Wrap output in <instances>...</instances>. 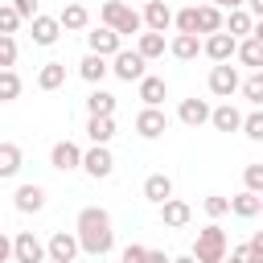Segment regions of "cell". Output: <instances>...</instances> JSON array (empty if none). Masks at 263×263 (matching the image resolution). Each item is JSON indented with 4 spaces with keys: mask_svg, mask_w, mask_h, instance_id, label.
Segmentation results:
<instances>
[{
    "mask_svg": "<svg viewBox=\"0 0 263 263\" xmlns=\"http://www.w3.org/2000/svg\"><path fill=\"white\" fill-rule=\"evenodd\" d=\"M74 234H78V247H82L86 255H95V259H103V255L115 247V226H111V214H107L103 205H86V210L78 214Z\"/></svg>",
    "mask_w": 263,
    "mask_h": 263,
    "instance_id": "1",
    "label": "cell"
},
{
    "mask_svg": "<svg viewBox=\"0 0 263 263\" xmlns=\"http://www.w3.org/2000/svg\"><path fill=\"white\" fill-rule=\"evenodd\" d=\"M226 251H230V242H226V230L218 226V222H210V226H201L197 230V242H193V259L197 263H226Z\"/></svg>",
    "mask_w": 263,
    "mask_h": 263,
    "instance_id": "2",
    "label": "cell"
},
{
    "mask_svg": "<svg viewBox=\"0 0 263 263\" xmlns=\"http://www.w3.org/2000/svg\"><path fill=\"white\" fill-rule=\"evenodd\" d=\"M103 25L115 29L119 37H132V33H144V12L127 8L123 0H107L103 4Z\"/></svg>",
    "mask_w": 263,
    "mask_h": 263,
    "instance_id": "3",
    "label": "cell"
},
{
    "mask_svg": "<svg viewBox=\"0 0 263 263\" xmlns=\"http://www.w3.org/2000/svg\"><path fill=\"white\" fill-rule=\"evenodd\" d=\"M148 58L140 53V49H119L115 58H111V74L115 78H123V82H140V78H148Z\"/></svg>",
    "mask_w": 263,
    "mask_h": 263,
    "instance_id": "4",
    "label": "cell"
},
{
    "mask_svg": "<svg viewBox=\"0 0 263 263\" xmlns=\"http://www.w3.org/2000/svg\"><path fill=\"white\" fill-rule=\"evenodd\" d=\"M82 168H86V177H95V181H107V177L115 173V156H111V148H107V144H95V148H86V152H82Z\"/></svg>",
    "mask_w": 263,
    "mask_h": 263,
    "instance_id": "5",
    "label": "cell"
},
{
    "mask_svg": "<svg viewBox=\"0 0 263 263\" xmlns=\"http://www.w3.org/2000/svg\"><path fill=\"white\" fill-rule=\"evenodd\" d=\"M12 259H16V263H45L49 251H45V242H41L33 230H21V234L12 238Z\"/></svg>",
    "mask_w": 263,
    "mask_h": 263,
    "instance_id": "6",
    "label": "cell"
},
{
    "mask_svg": "<svg viewBox=\"0 0 263 263\" xmlns=\"http://www.w3.org/2000/svg\"><path fill=\"white\" fill-rule=\"evenodd\" d=\"M201 53L214 62V66H222V62H230V58H238V41L222 29V33H210L205 41H201Z\"/></svg>",
    "mask_w": 263,
    "mask_h": 263,
    "instance_id": "7",
    "label": "cell"
},
{
    "mask_svg": "<svg viewBox=\"0 0 263 263\" xmlns=\"http://www.w3.org/2000/svg\"><path fill=\"white\" fill-rule=\"evenodd\" d=\"M45 251H49V263H74L82 247H78V234L74 230H58V234H49Z\"/></svg>",
    "mask_w": 263,
    "mask_h": 263,
    "instance_id": "8",
    "label": "cell"
},
{
    "mask_svg": "<svg viewBox=\"0 0 263 263\" xmlns=\"http://www.w3.org/2000/svg\"><path fill=\"white\" fill-rule=\"evenodd\" d=\"M86 45H90V53H99V58H115V53L123 49V37H119L115 29H107V25H99V29L86 33Z\"/></svg>",
    "mask_w": 263,
    "mask_h": 263,
    "instance_id": "9",
    "label": "cell"
},
{
    "mask_svg": "<svg viewBox=\"0 0 263 263\" xmlns=\"http://www.w3.org/2000/svg\"><path fill=\"white\" fill-rule=\"evenodd\" d=\"M238 86H242V78H238V70H234L230 62H222V66H214V70H210V90H214L218 99H226V103H230V95H234Z\"/></svg>",
    "mask_w": 263,
    "mask_h": 263,
    "instance_id": "10",
    "label": "cell"
},
{
    "mask_svg": "<svg viewBox=\"0 0 263 263\" xmlns=\"http://www.w3.org/2000/svg\"><path fill=\"white\" fill-rule=\"evenodd\" d=\"M49 164H53L58 173H74V168H82V148H78L74 140H58V144L49 148Z\"/></svg>",
    "mask_w": 263,
    "mask_h": 263,
    "instance_id": "11",
    "label": "cell"
},
{
    "mask_svg": "<svg viewBox=\"0 0 263 263\" xmlns=\"http://www.w3.org/2000/svg\"><path fill=\"white\" fill-rule=\"evenodd\" d=\"M12 205H16L21 214H41V210H45V185H37V181H29V185H16V193H12Z\"/></svg>",
    "mask_w": 263,
    "mask_h": 263,
    "instance_id": "12",
    "label": "cell"
},
{
    "mask_svg": "<svg viewBox=\"0 0 263 263\" xmlns=\"http://www.w3.org/2000/svg\"><path fill=\"white\" fill-rule=\"evenodd\" d=\"M164 127H168V115H164L160 107H144V111L136 115V136H144V140L164 136Z\"/></svg>",
    "mask_w": 263,
    "mask_h": 263,
    "instance_id": "13",
    "label": "cell"
},
{
    "mask_svg": "<svg viewBox=\"0 0 263 263\" xmlns=\"http://www.w3.org/2000/svg\"><path fill=\"white\" fill-rule=\"evenodd\" d=\"M210 115H214V107L205 99H181V107H177V119L185 127H201V123H210Z\"/></svg>",
    "mask_w": 263,
    "mask_h": 263,
    "instance_id": "14",
    "label": "cell"
},
{
    "mask_svg": "<svg viewBox=\"0 0 263 263\" xmlns=\"http://www.w3.org/2000/svg\"><path fill=\"white\" fill-rule=\"evenodd\" d=\"M173 16H177V12H173L164 0H148V4H144V29H148V33H164V29L173 25Z\"/></svg>",
    "mask_w": 263,
    "mask_h": 263,
    "instance_id": "15",
    "label": "cell"
},
{
    "mask_svg": "<svg viewBox=\"0 0 263 263\" xmlns=\"http://www.w3.org/2000/svg\"><path fill=\"white\" fill-rule=\"evenodd\" d=\"M29 37H33V45H53V41L62 37V21H58V16H41V12H37V16H33V33H29Z\"/></svg>",
    "mask_w": 263,
    "mask_h": 263,
    "instance_id": "16",
    "label": "cell"
},
{
    "mask_svg": "<svg viewBox=\"0 0 263 263\" xmlns=\"http://www.w3.org/2000/svg\"><path fill=\"white\" fill-rule=\"evenodd\" d=\"M189 218H193V205L181 201V197H168V201L160 205V222L173 226V230H177V226H189Z\"/></svg>",
    "mask_w": 263,
    "mask_h": 263,
    "instance_id": "17",
    "label": "cell"
},
{
    "mask_svg": "<svg viewBox=\"0 0 263 263\" xmlns=\"http://www.w3.org/2000/svg\"><path fill=\"white\" fill-rule=\"evenodd\" d=\"M168 53H173L177 62H193V58L201 53V37H197V33H177V37L168 41Z\"/></svg>",
    "mask_w": 263,
    "mask_h": 263,
    "instance_id": "18",
    "label": "cell"
},
{
    "mask_svg": "<svg viewBox=\"0 0 263 263\" xmlns=\"http://www.w3.org/2000/svg\"><path fill=\"white\" fill-rule=\"evenodd\" d=\"M242 111L234 107V103H222V107H214V115H210V123L218 127V132H242Z\"/></svg>",
    "mask_w": 263,
    "mask_h": 263,
    "instance_id": "19",
    "label": "cell"
},
{
    "mask_svg": "<svg viewBox=\"0 0 263 263\" xmlns=\"http://www.w3.org/2000/svg\"><path fill=\"white\" fill-rule=\"evenodd\" d=\"M144 197H148L152 205H164V201L173 197V177H164V173H152V177L144 181Z\"/></svg>",
    "mask_w": 263,
    "mask_h": 263,
    "instance_id": "20",
    "label": "cell"
},
{
    "mask_svg": "<svg viewBox=\"0 0 263 263\" xmlns=\"http://www.w3.org/2000/svg\"><path fill=\"white\" fill-rule=\"evenodd\" d=\"M58 21H62V29H70V33H78V29H86V25H90V12H86V4L78 0V4H62V12H58Z\"/></svg>",
    "mask_w": 263,
    "mask_h": 263,
    "instance_id": "21",
    "label": "cell"
},
{
    "mask_svg": "<svg viewBox=\"0 0 263 263\" xmlns=\"http://www.w3.org/2000/svg\"><path fill=\"white\" fill-rule=\"evenodd\" d=\"M226 29V16H222V8H214V4H197V33H222Z\"/></svg>",
    "mask_w": 263,
    "mask_h": 263,
    "instance_id": "22",
    "label": "cell"
},
{
    "mask_svg": "<svg viewBox=\"0 0 263 263\" xmlns=\"http://www.w3.org/2000/svg\"><path fill=\"white\" fill-rule=\"evenodd\" d=\"M226 33H230L234 41H247V37L255 33V16H251L247 8H234V12L226 16Z\"/></svg>",
    "mask_w": 263,
    "mask_h": 263,
    "instance_id": "23",
    "label": "cell"
},
{
    "mask_svg": "<svg viewBox=\"0 0 263 263\" xmlns=\"http://www.w3.org/2000/svg\"><path fill=\"white\" fill-rule=\"evenodd\" d=\"M86 136H90V144H111V136H115V115H90V119H86Z\"/></svg>",
    "mask_w": 263,
    "mask_h": 263,
    "instance_id": "24",
    "label": "cell"
},
{
    "mask_svg": "<svg viewBox=\"0 0 263 263\" xmlns=\"http://www.w3.org/2000/svg\"><path fill=\"white\" fill-rule=\"evenodd\" d=\"M230 214H238V218H259V214H263V197L242 189V193L230 197Z\"/></svg>",
    "mask_w": 263,
    "mask_h": 263,
    "instance_id": "25",
    "label": "cell"
},
{
    "mask_svg": "<svg viewBox=\"0 0 263 263\" xmlns=\"http://www.w3.org/2000/svg\"><path fill=\"white\" fill-rule=\"evenodd\" d=\"M164 95H168L164 78H156V74L140 78V99H144V107H160V103H164Z\"/></svg>",
    "mask_w": 263,
    "mask_h": 263,
    "instance_id": "26",
    "label": "cell"
},
{
    "mask_svg": "<svg viewBox=\"0 0 263 263\" xmlns=\"http://www.w3.org/2000/svg\"><path fill=\"white\" fill-rule=\"evenodd\" d=\"M21 160H25V156H21V144H8V140H4V144H0V181L16 177V173H21Z\"/></svg>",
    "mask_w": 263,
    "mask_h": 263,
    "instance_id": "27",
    "label": "cell"
},
{
    "mask_svg": "<svg viewBox=\"0 0 263 263\" xmlns=\"http://www.w3.org/2000/svg\"><path fill=\"white\" fill-rule=\"evenodd\" d=\"M107 70H111V66H107V58H99V53H86V58L78 62V74H82L90 86H95V82H103V78H107Z\"/></svg>",
    "mask_w": 263,
    "mask_h": 263,
    "instance_id": "28",
    "label": "cell"
},
{
    "mask_svg": "<svg viewBox=\"0 0 263 263\" xmlns=\"http://www.w3.org/2000/svg\"><path fill=\"white\" fill-rule=\"evenodd\" d=\"M62 82H66V62H45L37 70V86L41 90H58Z\"/></svg>",
    "mask_w": 263,
    "mask_h": 263,
    "instance_id": "29",
    "label": "cell"
},
{
    "mask_svg": "<svg viewBox=\"0 0 263 263\" xmlns=\"http://www.w3.org/2000/svg\"><path fill=\"white\" fill-rule=\"evenodd\" d=\"M86 111L90 115H115V95L111 90H90L86 95Z\"/></svg>",
    "mask_w": 263,
    "mask_h": 263,
    "instance_id": "30",
    "label": "cell"
},
{
    "mask_svg": "<svg viewBox=\"0 0 263 263\" xmlns=\"http://www.w3.org/2000/svg\"><path fill=\"white\" fill-rule=\"evenodd\" d=\"M238 62H242V66H255V70H263V41H255V37L238 41Z\"/></svg>",
    "mask_w": 263,
    "mask_h": 263,
    "instance_id": "31",
    "label": "cell"
},
{
    "mask_svg": "<svg viewBox=\"0 0 263 263\" xmlns=\"http://www.w3.org/2000/svg\"><path fill=\"white\" fill-rule=\"evenodd\" d=\"M136 49H140L148 62H152V58H160V53H164V33H148V29H144V33H140V41H136Z\"/></svg>",
    "mask_w": 263,
    "mask_h": 263,
    "instance_id": "32",
    "label": "cell"
},
{
    "mask_svg": "<svg viewBox=\"0 0 263 263\" xmlns=\"http://www.w3.org/2000/svg\"><path fill=\"white\" fill-rule=\"evenodd\" d=\"M21 99V74L16 70H0V103Z\"/></svg>",
    "mask_w": 263,
    "mask_h": 263,
    "instance_id": "33",
    "label": "cell"
},
{
    "mask_svg": "<svg viewBox=\"0 0 263 263\" xmlns=\"http://www.w3.org/2000/svg\"><path fill=\"white\" fill-rule=\"evenodd\" d=\"M238 90H242V99H247V103L263 107V70H255L251 78H242V86H238Z\"/></svg>",
    "mask_w": 263,
    "mask_h": 263,
    "instance_id": "34",
    "label": "cell"
},
{
    "mask_svg": "<svg viewBox=\"0 0 263 263\" xmlns=\"http://www.w3.org/2000/svg\"><path fill=\"white\" fill-rule=\"evenodd\" d=\"M242 136H247V140H255V144H263V107H259V111H251V115L242 119Z\"/></svg>",
    "mask_w": 263,
    "mask_h": 263,
    "instance_id": "35",
    "label": "cell"
},
{
    "mask_svg": "<svg viewBox=\"0 0 263 263\" xmlns=\"http://www.w3.org/2000/svg\"><path fill=\"white\" fill-rule=\"evenodd\" d=\"M173 25H177V33H197V4L181 8V12L173 16Z\"/></svg>",
    "mask_w": 263,
    "mask_h": 263,
    "instance_id": "36",
    "label": "cell"
},
{
    "mask_svg": "<svg viewBox=\"0 0 263 263\" xmlns=\"http://www.w3.org/2000/svg\"><path fill=\"white\" fill-rule=\"evenodd\" d=\"M16 29H21V12H16L12 4H0V33H4V37H12Z\"/></svg>",
    "mask_w": 263,
    "mask_h": 263,
    "instance_id": "37",
    "label": "cell"
},
{
    "mask_svg": "<svg viewBox=\"0 0 263 263\" xmlns=\"http://www.w3.org/2000/svg\"><path fill=\"white\" fill-rule=\"evenodd\" d=\"M242 185H247V193H259L263 197V164H247L242 168Z\"/></svg>",
    "mask_w": 263,
    "mask_h": 263,
    "instance_id": "38",
    "label": "cell"
},
{
    "mask_svg": "<svg viewBox=\"0 0 263 263\" xmlns=\"http://www.w3.org/2000/svg\"><path fill=\"white\" fill-rule=\"evenodd\" d=\"M201 210H205L210 218H222V214H230V197H222V193H210V197L201 201Z\"/></svg>",
    "mask_w": 263,
    "mask_h": 263,
    "instance_id": "39",
    "label": "cell"
},
{
    "mask_svg": "<svg viewBox=\"0 0 263 263\" xmlns=\"http://www.w3.org/2000/svg\"><path fill=\"white\" fill-rule=\"evenodd\" d=\"M12 66H16V37L0 33V70H12Z\"/></svg>",
    "mask_w": 263,
    "mask_h": 263,
    "instance_id": "40",
    "label": "cell"
},
{
    "mask_svg": "<svg viewBox=\"0 0 263 263\" xmlns=\"http://www.w3.org/2000/svg\"><path fill=\"white\" fill-rule=\"evenodd\" d=\"M230 259H234V263H263V255H259L251 242H238V247L230 251Z\"/></svg>",
    "mask_w": 263,
    "mask_h": 263,
    "instance_id": "41",
    "label": "cell"
},
{
    "mask_svg": "<svg viewBox=\"0 0 263 263\" xmlns=\"http://www.w3.org/2000/svg\"><path fill=\"white\" fill-rule=\"evenodd\" d=\"M119 263H148V247L127 242V247H123V255H119Z\"/></svg>",
    "mask_w": 263,
    "mask_h": 263,
    "instance_id": "42",
    "label": "cell"
},
{
    "mask_svg": "<svg viewBox=\"0 0 263 263\" xmlns=\"http://www.w3.org/2000/svg\"><path fill=\"white\" fill-rule=\"evenodd\" d=\"M12 8L21 12V21H33L37 16V0H12Z\"/></svg>",
    "mask_w": 263,
    "mask_h": 263,
    "instance_id": "43",
    "label": "cell"
},
{
    "mask_svg": "<svg viewBox=\"0 0 263 263\" xmlns=\"http://www.w3.org/2000/svg\"><path fill=\"white\" fill-rule=\"evenodd\" d=\"M8 259H12V238L0 230V263H8Z\"/></svg>",
    "mask_w": 263,
    "mask_h": 263,
    "instance_id": "44",
    "label": "cell"
},
{
    "mask_svg": "<svg viewBox=\"0 0 263 263\" xmlns=\"http://www.w3.org/2000/svg\"><path fill=\"white\" fill-rule=\"evenodd\" d=\"M205 4H214V8H226V12H234V8H247V0H205Z\"/></svg>",
    "mask_w": 263,
    "mask_h": 263,
    "instance_id": "45",
    "label": "cell"
},
{
    "mask_svg": "<svg viewBox=\"0 0 263 263\" xmlns=\"http://www.w3.org/2000/svg\"><path fill=\"white\" fill-rule=\"evenodd\" d=\"M247 8H251V16H255V21H263V0H247Z\"/></svg>",
    "mask_w": 263,
    "mask_h": 263,
    "instance_id": "46",
    "label": "cell"
},
{
    "mask_svg": "<svg viewBox=\"0 0 263 263\" xmlns=\"http://www.w3.org/2000/svg\"><path fill=\"white\" fill-rule=\"evenodd\" d=\"M148 263H173V259H164V251H148Z\"/></svg>",
    "mask_w": 263,
    "mask_h": 263,
    "instance_id": "47",
    "label": "cell"
},
{
    "mask_svg": "<svg viewBox=\"0 0 263 263\" xmlns=\"http://www.w3.org/2000/svg\"><path fill=\"white\" fill-rule=\"evenodd\" d=\"M251 247H255V251L263 255V230H255V234H251Z\"/></svg>",
    "mask_w": 263,
    "mask_h": 263,
    "instance_id": "48",
    "label": "cell"
},
{
    "mask_svg": "<svg viewBox=\"0 0 263 263\" xmlns=\"http://www.w3.org/2000/svg\"><path fill=\"white\" fill-rule=\"evenodd\" d=\"M255 41H263V21H255V33H251Z\"/></svg>",
    "mask_w": 263,
    "mask_h": 263,
    "instance_id": "49",
    "label": "cell"
},
{
    "mask_svg": "<svg viewBox=\"0 0 263 263\" xmlns=\"http://www.w3.org/2000/svg\"><path fill=\"white\" fill-rule=\"evenodd\" d=\"M173 263H197V259H193V255H177Z\"/></svg>",
    "mask_w": 263,
    "mask_h": 263,
    "instance_id": "50",
    "label": "cell"
},
{
    "mask_svg": "<svg viewBox=\"0 0 263 263\" xmlns=\"http://www.w3.org/2000/svg\"><path fill=\"white\" fill-rule=\"evenodd\" d=\"M66 4H78V0H66Z\"/></svg>",
    "mask_w": 263,
    "mask_h": 263,
    "instance_id": "51",
    "label": "cell"
},
{
    "mask_svg": "<svg viewBox=\"0 0 263 263\" xmlns=\"http://www.w3.org/2000/svg\"><path fill=\"white\" fill-rule=\"evenodd\" d=\"M226 263H234V259H226Z\"/></svg>",
    "mask_w": 263,
    "mask_h": 263,
    "instance_id": "52",
    "label": "cell"
}]
</instances>
